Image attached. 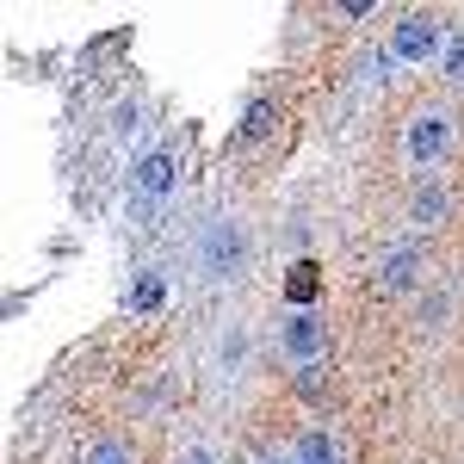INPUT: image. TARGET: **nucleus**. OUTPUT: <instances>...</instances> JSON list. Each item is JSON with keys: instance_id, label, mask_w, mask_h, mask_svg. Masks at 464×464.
<instances>
[{"instance_id": "1", "label": "nucleus", "mask_w": 464, "mask_h": 464, "mask_svg": "<svg viewBox=\"0 0 464 464\" xmlns=\"http://www.w3.org/2000/svg\"><path fill=\"white\" fill-rule=\"evenodd\" d=\"M130 205L137 211H149V205H161V198H174V186H179V161L168 155V149H155V155H143L137 161V174H130Z\"/></svg>"}, {"instance_id": "2", "label": "nucleus", "mask_w": 464, "mask_h": 464, "mask_svg": "<svg viewBox=\"0 0 464 464\" xmlns=\"http://www.w3.org/2000/svg\"><path fill=\"white\" fill-rule=\"evenodd\" d=\"M440 50H446V32H440L433 19H421V13L396 19V32H391V56L396 63H433Z\"/></svg>"}, {"instance_id": "3", "label": "nucleus", "mask_w": 464, "mask_h": 464, "mask_svg": "<svg viewBox=\"0 0 464 464\" xmlns=\"http://www.w3.org/2000/svg\"><path fill=\"white\" fill-rule=\"evenodd\" d=\"M322 347H328V328H322L316 310H297V316L279 322V353L297 359V365H316Z\"/></svg>"}, {"instance_id": "4", "label": "nucleus", "mask_w": 464, "mask_h": 464, "mask_svg": "<svg viewBox=\"0 0 464 464\" xmlns=\"http://www.w3.org/2000/svg\"><path fill=\"white\" fill-rule=\"evenodd\" d=\"M402 149H409V161H440L446 149H452V118L446 111H421L415 124H409V137H402Z\"/></svg>"}, {"instance_id": "5", "label": "nucleus", "mask_w": 464, "mask_h": 464, "mask_svg": "<svg viewBox=\"0 0 464 464\" xmlns=\"http://www.w3.org/2000/svg\"><path fill=\"white\" fill-rule=\"evenodd\" d=\"M205 266H211V279H236L248 266V236L229 229V223H217L211 236H205Z\"/></svg>"}, {"instance_id": "6", "label": "nucleus", "mask_w": 464, "mask_h": 464, "mask_svg": "<svg viewBox=\"0 0 464 464\" xmlns=\"http://www.w3.org/2000/svg\"><path fill=\"white\" fill-rule=\"evenodd\" d=\"M415 273H421V260H415V248H391V254H384V266H378V279H384V291H409V285H415Z\"/></svg>"}, {"instance_id": "7", "label": "nucleus", "mask_w": 464, "mask_h": 464, "mask_svg": "<svg viewBox=\"0 0 464 464\" xmlns=\"http://www.w3.org/2000/svg\"><path fill=\"white\" fill-rule=\"evenodd\" d=\"M273 124H279V106H266V100H254V106H248V118H242V130H236V137H242V143H260V137H266Z\"/></svg>"}, {"instance_id": "8", "label": "nucleus", "mask_w": 464, "mask_h": 464, "mask_svg": "<svg viewBox=\"0 0 464 464\" xmlns=\"http://www.w3.org/2000/svg\"><path fill=\"white\" fill-rule=\"evenodd\" d=\"M440 217H446V186L428 179V186L415 192V223H440Z\"/></svg>"}, {"instance_id": "9", "label": "nucleus", "mask_w": 464, "mask_h": 464, "mask_svg": "<svg viewBox=\"0 0 464 464\" xmlns=\"http://www.w3.org/2000/svg\"><path fill=\"white\" fill-rule=\"evenodd\" d=\"M297 464H334V440L328 433H297Z\"/></svg>"}, {"instance_id": "10", "label": "nucleus", "mask_w": 464, "mask_h": 464, "mask_svg": "<svg viewBox=\"0 0 464 464\" xmlns=\"http://www.w3.org/2000/svg\"><path fill=\"white\" fill-rule=\"evenodd\" d=\"M81 464H130V446H124V440H93Z\"/></svg>"}, {"instance_id": "11", "label": "nucleus", "mask_w": 464, "mask_h": 464, "mask_svg": "<svg viewBox=\"0 0 464 464\" xmlns=\"http://www.w3.org/2000/svg\"><path fill=\"white\" fill-rule=\"evenodd\" d=\"M223 372H242V359H248V334H242V328H229V341H223Z\"/></svg>"}, {"instance_id": "12", "label": "nucleus", "mask_w": 464, "mask_h": 464, "mask_svg": "<svg viewBox=\"0 0 464 464\" xmlns=\"http://www.w3.org/2000/svg\"><path fill=\"white\" fill-rule=\"evenodd\" d=\"M440 63L452 81H464V32H446V50H440Z\"/></svg>"}, {"instance_id": "13", "label": "nucleus", "mask_w": 464, "mask_h": 464, "mask_svg": "<svg viewBox=\"0 0 464 464\" xmlns=\"http://www.w3.org/2000/svg\"><path fill=\"white\" fill-rule=\"evenodd\" d=\"M310 291H316V266H297V273H291V297L310 304Z\"/></svg>"}, {"instance_id": "14", "label": "nucleus", "mask_w": 464, "mask_h": 464, "mask_svg": "<svg viewBox=\"0 0 464 464\" xmlns=\"http://www.w3.org/2000/svg\"><path fill=\"white\" fill-rule=\"evenodd\" d=\"M179 464H211V452H186V459H179Z\"/></svg>"}, {"instance_id": "15", "label": "nucleus", "mask_w": 464, "mask_h": 464, "mask_svg": "<svg viewBox=\"0 0 464 464\" xmlns=\"http://www.w3.org/2000/svg\"><path fill=\"white\" fill-rule=\"evenodd\" d=\"M266 464H297V452H279V459H266Z\"/></svg>"}]
</instances>
